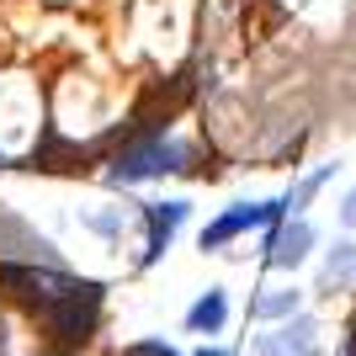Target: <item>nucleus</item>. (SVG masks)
<instances>
[{
	"label": "nucleus",
	"instance_id": "1",
	"mask_svg": "<svg viewBox=\"0 0 356 356\" xmlns=\"http://www.w3.org/2000/svg\"><path fill=\"white\" fill-rule=\"evenodd\" d=\"M0 287L43 325L54 351H80L102 325V282L70 277L64 266H38V261H0Z\"/></svg>",
	"mask_w": 356,
	"mask_h": 356
},
{
	"label": "nucleus",
	"instance_id": "2",
	"mask_svg": "<svg viewBox=\"0 0 356 356\" xmlns=\"http://www.w3.org/2000/svg\"><path fill=\"white\" fill-rule=\"evenodd\" d=\"M186 160H192V149L176 144V138H144V144H128L118 160H112L106 181H112V186L160 181V176H170V170H186Z\"/></svg>",
	"mask_w": 356,
	"mask_h": 356
},
{
	"label": "nucleus",
	"instance_id": "3",
	"mask_svg": "<svg viewBox=\"0 0 356 356\" xmlns=\"http://www.w3.org/2000/svg\"><path fill=\"white\" fill-rule=\"evenodd\" d=\"M282 218H287V202H234L229 213H218V218L197 234V245H202V250H223L229 239L250 234V229H271V223H282Z\"/></svg>",
	"mask_w": 356,
	"mask_h": 356
},
{
	"label": "nucleus",
	"instance_id": "4",
	"mask_svg": "<svg viewBox=\"0 0 356 356\" xmlns=\"http://www.w3.org/2000/svg\"><path fill=\"white\" fill-rule=\"evenodd\" d=\"M309 250H314V229H309V218L287 213L282 223H271V234H266V266L298 271L303 261H309Z\"/></svg>",
	"mask_w": 356,
	"mask_h": 356
},
{
	"label": "nucleus",
	"instance_id": "5",
	"mask_svg": "<svg viewBox=\"0 0 356 356\" xmlns=\"http://www.w3.org/2000/svg\"><path fill=\"white\" fill-rule=\"evenodd\" d=\"M255 351L261 356H319V325H314L309 314H293V319H282L271 335H261Z\"/></svg>",
	"mask_w": 356,
	"mask_h": 356
},
{
	"label": "nucleus",
	"instance_id": "6",
	"mask_svg": "<svg viewBox=\"0 0 356 356\" xmlns=\"http://www.w3.org/2000/svg\"><path fill=\"white\" fill-rule=\"evenodd\" d=\"M186 202H144V223H149V239H144V266H154L165 250H170V239L176 229L186 223Z\"/></svg>",
	"mask_w": 356,
	"mask_h": 356
},
{
	"label": "nucleus",
	"instance_id": "7",
	"mask_svg": "<svg viewBox=\"0 0 356 356\" xmlns=\"http://www.w3.org/2000/svg\"><path fill=\"white\" fill-rule=\"evenodd\" d=\"M11 255H22V261H48V266H59V255H54V245H48L43 234H32V229L16 218V213H0V261H11Z\"/></svg>",
	"mask_w": 356,
	"mask_h": 356
},
{
	"label": "nucleus",
	"instance_id": "8",
	"mask_svg": "<svg viewBox=\"0 0 356 356\" xmlns=\"http://www.w3.org/2000/svg\"><path fill=\"white\" fill-rule=\"evenodd\" d=\"M223 325H229V298H223L218 287H208V293L186 309V330H192V335H223Z\"/></svg>",
	"mask_w": 356,
	"mask_h": 356
},
{
	"label": "nucleus",
	"instance_id": "9",
	"mask_svg": "<svg viewBox=\"0 0 356 356\" xmlns=\"http://www.w3.org/2000/svg\"><path fill=\"white\" fill-rule=\"evenodd\" d=\"M298 303H303V298H298L293 287H277V293H261L250 303V319H293Z\"/></svg>",
	"mask_w": 356,
	"mask_h": 356
},
{
	"label": "nucleus",
	"instance_id": "10",
	"mask_svg": "<svg viewBox=\"0 0 356 356\" xmlns=\"http://www.w3.org/2000/svg\"><path fill=\"white\" fill-rule=\"evenodd\" d=\"M351 277H356V245L341 239V245L325 255V287H346Z\"/></svg>",
	"mask_w": 356,
	"mask_h": 356
},
{
	"label": "nucleus",
	"instance_id": "11",
	"mask_svg": "<svg viewBox=\"0 0 356 356\" xmlns=\"http://www.w3.org/2000/svg\"><path fill=\"white\" fill-rule=\"evenodd\" d=\"M325 181H330V165H319L314 176H303V181L293 186V192L282 197V202H287V213H303V208L314 202V197H319V186H325Z\"/></svg>",
	"mask_w": 356,
	"mask_h": 356
},
{
	"label": "nucleus",
	"instance_id": "12",
	"mask_svg": "<svg viewBox=\"0 0 356 356\" xmlns=\"http://www.w3.org/2000/svg\"><path fill=\"white\" fill-rule=\"evenodd\" d=\"M90 229L112 239V234H118V229H122V218H118V213H96V218H90Z\"/></svg>",
	"mask_w": 356,
	"mask_h": 356
},
{
	"label": "nucleus",
	"instance_id": "13",
	"mask_svg": "<svg viewBox=\"0 0 356 356\" xmlns=\"http://www.w3.org/2000/svg\"><path fill=\"white\" fill-rule=\"evenodd\" d=\"M128 356H181V351H170L160 341H138V346H128Z\"/></svg>",
	"mask_w": 356,
	"mask_h": 356
},
{
	"label": "nucleus",
	"instance_id": "14",
	"mask_svg": "<svg viewBox=\"0 0 356 356\" xmlns=\"http://www.w3.org/2000/svg\"><path fill=\"white\" fill-rule=\"evenodd\" d=\"M341 218H346V223H351V229H356V192H351V197H346V202H341Z\"/></svg>",
	"mask_w": 356,
	"mask_h": 356
},
{
	"label": "nucleus",
	"instance_id": "15",
	"mask_svg": "<svg viewBox=\"0 0 356 356\" xmlns=\"http://www.w3.org/2000/svg\"><path fill=\"white\" fill-rule=\"evenodd\" d=\"M197 356H229V351H218V346H202V351H197Z\"/></svg>",
	"mask_w": 356,
	"mask_h": 356
},
{
	"label": "nucleus",
	"instance_id": "16",
	"mask_svg": "<svg viewBox=\"0 0 356 356\" xmlns=\"http://www.w3.org/2000/svg\"><path fill=\"white\" fill-rule=\"evenodd\" d=\"M0 346H6V319H0Z\"/></svg>",
	"mask_w": 356,
	"mask_h": 356
},
{
	"label": "nucleus",
	"instance_id": "17",
	"mask_svg": "<svg viewBox=\"0 0 356 356\" xmlns=\"http://www.w3.org/2000/svg\"><path fill=\"white\" fill-rule=\"evenodd\" d=\"M0 165H6V154H0Z\"/></svg>",
	"mask_w": 356,
	"mask_h": 356
}]
</instances>
